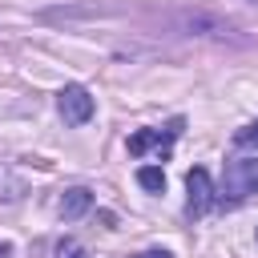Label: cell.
Here are the masks:
<instances>
[{
  "label": "cell",
  "mask_w": 258,
  "mask_h": 258,
  "mask_svg": "<svg viewBox=\"0 0 258 258\" xmlns=\"http://www.w3.org/2000/svg\"><path fill=\"white\" fill-rule=\"evenodd\" d=\"M258 194V157H234L218 185V206H242Z\"/></svg>",
  "instance_id": "obj_1"
},
{
  "label": "cell",
  "mask_w": 258,
  "mask_h": 258,
  "mask_svg": "<svg viewBox=\"0 0 258 258\" xmlns=\"http://www.w3.org/2000/svg\"><path fill=\"white\" fill-rule=\"evenodd\" d=\"M181 129H185V117H173L169 125H161V129H137L133 137H129V153L133 157H141V153H149V149H157L161 157L169 153V145L181 137Z\"/></svg>",
  "instance_id": "obj_2"
},
{
  "label": "cell",
  "mask_w": 258,
  "mask_h": 258,
  "mask_svg": "<svg viewBox=\"0 0 258 258\" xmlns=\"http://www.w3.org/2000/svg\"><path fill=\"white\" fill-rule=\"evenodd\" d=\"M56 109H60L64 125H85L97 105H93V97H89L85 85H64V89L56 93Z\"/></svg>",
  "instance_id": "obj_3"
},
{
  "label": "cell",
  "mask_w": 258,
  "mask_h": 258,
  "mask_svg": "<svg viewBox=\"0 0 258 258\" xmlns=\"http://www.w3.org/2000/svg\"><path fill=\"white\" fill-rule=\"evenodd\" d=\"M185 194H189V198H185V214H189V218H202V214L218 202V189L210 185V173H206L202 165L185 173Z\"/></svg>",
  "instance_id": "obj_4"
},
{
  "label": "cell",
  "mask_w": 258,
  "mask_h": 258,
  "mask_svg": "<svg viewBox=\"0 0 258 258\" xmlns=\"http://www.w3.org/2000/svg\"><path fill=\"white\" fill-rule=\"evenodd\" d=\"M89 206H93V194H89L85 185H73V189H64V198H60L56 214H60L64 222H77V218H81Z\"/></svg>",
  "instance_id": "obj_5"
},
{
  "label": "cell",
  "mask_w": 258,
  "mask_h": 258,
  "mask_svg": "<svg viewBox=\"0 0 258 258\" xmlns=\"http://www.w3.org/2000/svg\"><path fill=\"white\" fill-rule=\"evenodd\" d=\"M137 185L149 189V194H161V189H165V173H161V165H141V169H137Z\"/></svg>",
  "instance_id": "obj_6"
},
{
  "label": "cell",
  "mask_w": 258,
  "mask_h": 258,
  "mask_svg": "<svg viewBox=\"0 0 258 258\" xmlns=\"http://www.w3.org/2000/svg\"><path fill=\"white\" fill-rule=\"evenodd\" d=\"M24 194V181L20 177H12V169L8 165H0V202H16Z\"/></svg>",
  "instance_id": "obj_7"
},
{
  "label": "cell",
  "mask_w": 258,
  "mask_h": 258,
  "mask_svg": "<svg viewBox=\"0 0 258 258\" xmlns=\"http://www.w3.org/2000/svg\"><path fill=\"white\" fill-rule=\"evenodd\" d=\"M234 145H238V149H258V121L242 125V129L234 133Z\"/></svg>",
  "instance_id": "obj_8"
},
{
  "label": "cell",
  "mask_w": 258,
  "mask_h": 258,
  "mask_svg": "<svg viewBox=\"0 0 258 258\" xmlns=\"http://www.w3.org/2000/svg\"><path fill=\"white\" fill-rule=\"evenodd\" d=\"M56 258H89V250H85L81 242L64 238V242H56Z\"/></svg>",
  "instance_id": "obj_9"
},
{
  "label": "cell",
  "mask_w": 258,
  "mask_h": 258,
  "mask_svg": "<svg viewBox=\"0 0 258 258\" xmlns=\"http://www.w3.org/2000/svg\"><path fill=\"white\" fill-rule=\"evenodd\" d=\"M133 258H173V254L161 250V246H153V250H141V254H133Z\"/></svg>",
  "instance_id": "obj_10"
},
{
  "label": "cell",
  "mask_w": 258,
  "mask_h": 258,
  "mask_svg": "<svg viewBox=\"0 0 258 258\" xmlns=\"http://www.w3.org/2000/svg\"><path fill=\"white\" fill-rule=\"evenodd\" d=\"M0 258H12V246H8V242L0 246Z\"/></svg>",
  "instance_id": "obj_11"
},
{
  "label": "cell",
  "mask_w": 258,
  "mask_h": 258,
  "mask_svg": "<svg viewBox=\"0 0 258 258\" xmlns=\"http://www.w3.org/2000/svg\"><path fill=\"white\" fill-rule=\"evenodd\" d=\"M250 4H258V0H250Z\"/></svg>",
  "instance_id": "obj_12"
}]
</instances>
